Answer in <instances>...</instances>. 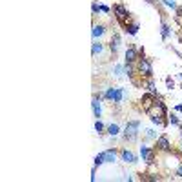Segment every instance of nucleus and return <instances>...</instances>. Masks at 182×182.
I'll return each mask as SVG.
<instances>
[{"mask_svg": "<svg viewBox=\"0 0 182 182\" xmlns=\"http://www.w3.org/2000/svg\"><path fill=\"white\" fill-rule=\"evenodd\" d=\"M126 31L129 35H137V31H138V24H131V26H126Z\"/></svg>", "mask_w": 182, "mask_h": 182, "instance_id": "obj_13", "label": "nucleus"}, {"mask_svg": "<svg viewBox=\"0 0 182 182\" xmlns=\"http://www.w3.org/2000/svg\"><path fill=\"white\" fill-rule=\"evenodd\" d=\"M104 35V26H95L93 27V37L97 38V37H102Z\"/></svg>", "mask_w": 182, "mask_h": 182, "instance_id": "obj_12", "label": "nucleus"}, {"mask_svg": "<svg viewBox=\"0 0 182 182\" xmlns=\"http://www.w3.org/2000/svg\"><path fill=\"white\" fill-rule=\"evenodd\" d=\"M177 175H178V177H182V166L178 168V173H177Z\"/></svg>", "mask_w": 182, "mask_h": 182, "instance_id": "obj_27", "label": "nucleus"}, {"mask_svg": "<svg viewBox=\"0 0 182 182\" xmlns=\"http://www.w3.org/2000/svg\"><path fill=\"white\" fill-rule=\"evenodd\" d=\"M153 97H155L153 93H151V95H144L142 102H144V109H146V111H149V108H151V104H153V102H157V100H155Z\"/></svg>", "mask_w": 182, "mask_h": 182, "instance_id": "obj_6", "label": "nucleus"}, {"mask_svg": "<svg viewBox=\"0 0 182 182\" xmlns=\"http://www.w3.org/2000/svg\"><path fill=\"white\" fill-rule=\"evenodd\" d=\"M115 15H117V18H119L122 24H126L127 11H126V7H124V6H115Z\"/></svg>", "mask_w": 182, "mask_h": 182, "instance_id": "obj_4", "label": "nucleus"}, {"mask_svg": "<svg viewBox=\"0 0 182 182\" xmlns=\"http://www.w3.org/2000/svg\"><path fill=\"white\" fill-rule=\"evenodd\" d=\"M180 78H182V73H180Z\"/></svg>", "mask_w": 182, "mask_h": 182, "instance_id": "obj_28", "label": "nucleus"}, {"mask_svg": "<svg viewBox=\"0 0 182 182\" xmlns=\"http://www.w3.org/2000/svg\"><path fill=\"white\" fill-rule=\"evenodd\" d=\"M166 82H168V86H169V89H171V88H173V80H171V78H168Z\"/></svg>", "mask_w": 182, "mask_h": 182, "instance_id": "obj_25", "label": "nucleus"}, {"mask_svg": "<svg viewBox=\"0 0 182 182\" xmlns=\"http://www.w3.org/2000/svg\"><path fill=\"white\" fill-rule=\"evenodd\" d=\"M151 122H153V124H157V126H160V124H162V119L155 115V117H151Z\"/></svg>", "mask_w": 182, "mask_h": 182, "instance_id": "obj_22", "label": "nucleus"}, {"mask_svg": "<svg viewBox=\"0 0 182 182\" xmlns=\"http://www.w3.org/2000/svg\"><path fill=\"white\" fill-rule=\"evenodd\" d=\"M135 58H137V51L135 49H127L126 51V62H135Z\"/></svg>", "mask_w": 182, "mask_h": 182, "instance_id": "obj_10", "label": "nucleus"}, {"mask_svg": "<svg viewBox=\"0 0 182 182\" xmlns=\"http://www.w3.org/2000/svg\"><path fill=\"white\" fill-rule=\"evenodd\" d=\"M95 129H97V133H104V124L100 120H97L95 122Z\"/></svg>", "mask_w": 182, "mask_h": 182, "instance_id": "obj_17", "label": "nucleus"}, {"mask_svg": "<svg viewBox=\"0 0 182 182\" xmlns=\"http://www.w3.org/2000/svg\"><path fill=\"white\" fill-rule=\"evenodd\" d=\"M157 146H158V149H162V151H168V149H169L168 138H166V137H160L158 140H157Z\"/></svg>", "mask_w": 182, "mask_h": 182, "instance_id": "obj_7", "label": "nucleus"}, {"mask_svg": "<svg viewBox=\"0 0 182 182\" xmlns=\"http://www.w3.org/2000/svg\"><path fill=\"white\" fill-rule=\"evenodd\" d=\"M124 71H126L127 75H133V68H131V64H129V62H126V68H124Z\"/></svg>", "mask_w": 182, "mask_h": 182, "instance_id": "obj_20", "label": "nucleus"}, {"mask_svg": "<svg viewBox=\"0 0 182 182\" xmlns=\"http://www.w3.org/2000/svg\"><path fill=\"white\" fill-rule=\"evenodd\" d=\"M115 102H120L122 100V89H115V97H113Z\"/></svg>", "mask_w": 182, "mask_h": 182, "instance_id": "obj_16", "label": "nucleus"}, {"mask_svg": "<svg viewBox=\"0 0 182 182\" xmlns=\"http://www.w3.org/2000/svg\"><path fill=\"white\" fill-rule=\"evenodd\" d=\"M102 51V44H99V42H95L93 44V55H97V53Z\"/></svg>", "mask_w": 182, "mask_h": 182, "instance_id": "obj_18", "label": "nucleus"}, {"mask_svg": "<svg viewBox=\"0 0 182 182\" xmlns=\"http://www.w3.org/2000/svg\"><path fill=\"white\" fill-rule=\"evenodd\" d=\"M93 111H95V117H100V99L97 97L93 99Z\"/></svg>", "mask_w": 182, "mask_h": 182, "instance_id": "obj_11", "label": "nucleus"}, {"mask_svg": "<svg viewBox=\"0 0 182 182\" xmlns=\"http://www.w3.org/2000/svg\"><path fill=\"white\" fill-rule=\"evenodd\" d=\"M138 127H140L138 120H133V122H129V124L126 126V138H127V140H135V138H137Z\"/></svg>", "mask_w": 182, "mask_h": 182, "instance_id": "obj_1", "label": "nucleus"}, {"mask_svg": "<svg viewBox=\"0 0 182 182\" xmlns=\"http://www.w3.org/2000/svg\"><path fill=\"white\" fill-rule=\"evenodd\" d=\"M115 157H117L115 149H108V151H104V160H106V162H115Z\"/></svg>", "mask_w": 182, "mask_h": 182, "instance_id": "obj_8", "label": "nucleus"}, {"mask_svg": "<svg viewBox=\"0 0 182 182\" xmlns=\"http://www.w3.org/2000/svg\"><path fill=\"white\" fill-rule=\"evenodd\" d=\"M140 155H142V158L146 160L147 164L153 162V151H151V149H149L147 146H140Z\"/></svg>", "mask_w": 182, "mask_h": 182, "instance_id": "obj_3", "label": "nucleus"}, {"mask_svg": "<svg viewBox=\"0 0 182 182\" xmlns=\"http://www.w3.org/2000/svg\"><path fill=\"white\" fill-rule=\"evenodd\" d=\"M164 4H166V6H171V7H177V4L173 2V0H164Z\"/></svg>", "mask_w": 182, "mask_h": 182, "instance_id": "obj_23", "label": "nucleus"}, {"mask_svg": "<svg viewBox=\"0 0 182 182\" xmlns=\"http://www.w3.org/2000/svg\"><path fill=\"white\" fill-rule=\"evenodd\" d=\"M104 97H106V99H113V97H115V89H113V88H111V89H108Z\"/></svg>", "mask_w": 182, "mask_h": 182, "instance_id": "obj_21", "label": "nucleus"}, {"mask_svg": "<svg viewBox=\"0 0 182 182\" xmlns=\"http://www.w3.org/2000/svg\"><path fill=\"white\" fill-rule=\"evenodd\" d=\"M171 124H175V126H178V119L175 115H171Z\"/></svg>", "mask_w": 182, "mask_h": 182, "instance_id": "obj_24", "label": "nucleus"}, {"mask_svg": "<svg viewBox=\"0 0 182 182\" xmlns=\"http://www.w3.org/2000/svg\"><path fill=\"white\" fill-rule=\"evenodd\" d=\"M162 37H164V38L169 37V27H168L166 24H162Z\"/></svg>", "mask_w": 182, "mask_h": 182, "instance_id": "obj_19", "label": "nucleus"}, {"mask_svg": "<svg viewBox=\"0 0 182 182\" xmlns=\"http://www.w3.org/2000/svg\"><path fill=\"white\" fill-rule=\"evenodd\" d=\"M120 71H122V68H120V66H117V68H115V73H117V75H120Z\"/></svg>", "mask_w": 182, "mask_h": 182, "instance_id": "obj_26", "label": "nucleus"}, {"mask_svg": "<svg viewBox=\"0 0 182 182\" xmlns=\"http://www.w3.org/2000/svg\"><path fill=\"white\" fill-rule=\"evenodd\" d=\"M120 157H122V160H124V162H129V164L137 162V157H135L131 151H127V149H124V151L120 153Z\"/></svg>", "mask_w": 182, "mask_h": 182, "instance_id": "obj_5", "label": "nucleus"}, {"mask_svg": "<svg viewBox=\"0 0 182 182\" xmlns=\"http://www.w3.org/2000/svg\"><path fill=\"white\" fill-rule=\"evenodd\" d=\"M106 160H104V153H100V155H97L95 157V166H100V164H104Z\"/></svg>", "mask_w": 182, "mask_h": 182, "instance_id": "obj_15", "label": "nucleus"}, {"mask_svg": "<svg viewBox=\"0 0 182 182\" xmlns=\"http://www.w3.org/2000/svg\"><path fill=\"white\" fill-rule=\"evenodd\" d=\"M119 47H120V37L115 35V37L111 38V51L117 53V51H119Z\"/></svg>", "mask_w": 182, "mask_h": 182, "instance_id": "obj_9", "label": "nucleus"}, {"mask_svg": "<svg viewBox=\"0 0 182 182\" xmlns=\"http://www.w3.org/2000/svg\"><path fill=\"white\" fill-rule=\"evenodd\" d=\"M108 131H109V135H113V137H115V135H119V131H120V127L117 126V124H111V126L108 127Z\"/></svg>", "mask_w": 182, "mask_h": 182, "instance_id": "obj_14", "label": "nucleus"}, {"mask_svg": "<svg viewBox=\"0 0 182 182\" xmlns=\"http://www.w3.org/2000/svg\"><path fill=\"white\" fill-rule=\"evenodd\" d=\"M138 71H140L142 75H146V77H151V62L142 57L140 62H138Z\"/></svg>", "mask_w": 182, "mask_h": 182, "instance_id": "obj_2", "label": "nucleus"}]
</instances>
